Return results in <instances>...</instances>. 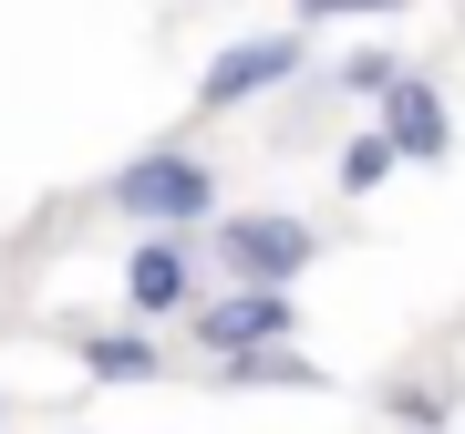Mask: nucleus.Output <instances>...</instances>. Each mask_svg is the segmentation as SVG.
<instances>
[{"label": "nucleus", "instance_id": "1", "mask_svg": "<svg viewBox=\"0 0 465 434\" xmlns=\"http://www.w3.org/2000/svg\"><path fill=\"white\" fill-rule=\"evenodd\" d=\"M94 207H114L134 238H197V228H217V166L197 145H145L94 186Z\"/></svg>", "mask_w": 465, "mask_h": 434}, {"label": "nucleus", "instance_id": "2", "mask_svg": "<svg viewBox=\"0 0 465 434\" xmlns=\"http://www.w3.org/2000/svg\"><path fill=\"white\" fill-rule=\"evenodd\" d=\"M207 259H217L228 290H300L321 269V228L290 217V207H228L207 228Z\"/></svg>", "mask_w": 465, "mask_h": 434}, {"label": "nucleus", "instance_id": "3", "mask_svg": "<svg viewBox=\"0 0 465 434\" xmlns=\"http://www.w3.org/2000/svg\"><path fill=\"white\" fill-rule=\"evenodd\" d=\"M300 63H311V21H280V32H259V42H228L197 73V114H249V104H269L280 84H300Z\"/></svg>", "mask_w": 465, "mask_h": 434}, {"label": "nucleus", "instance_id": "4", "mask_svg": "<svg viewBox=\"0 0 465 434\" xmlns=\"http://www.w3.org/2000/svg\"><path fill=\"white\" fill-rule=\"evenodd\" d=\"M290 331H300L290 290H228V280H217L197 301V321H186V341L207 351V372L217 362H249V351H290Z\"/></svg>", "mask_w": 465, "mask_h": 434}, {"label": "nucleus", "instance_id": "5", "mask_svg": "<svg viewBox=\"0 0 465 434\" xmlns=\"http://www.w3.org/2000/svg\"><path fill=\"white\" fill-rule=\"evenodd\" d=\"M197 269H207V238H134L124 249V321L155 331V321H197Z\"/></svg>", "mask_w": 465, "mask_h": 434}, {"label": "nucleus", "instance_id": "6", "mask_svg": "<svg viewBox=\"0 0 465 434\" xmlns=\"http://www.w3.org/2000/svg\"><path fill=\"white\" fill-rule=\"evenodd\" d=\"M372 124L393 134L403 166H445V155H455V104H445V84H434V73H403L393 104H382Z\"/></svg>", "mask_w": 465, "mask_h": 434}, {"label": "nucleus", "instance_id": "7", "mask_svg": "<svg viewBox=\"0 0 465 434\" xmlns=\"http://www.w3.org/2000/svg\"><path fill=\"white\" fill-rule=\"evenodd\" d=\"M73 362H84L94 383H155L166 351H155V331H73Z\"/></svg>", "mask_w": 465, "mask_h": 434}, {"label": "nucleus", "instance_id": "8", "mask_svg": "<svg viewBox=\"0 0 465 434\" xmlns=\"http://www.w3.org/2000/svg\"><path fill=\"white\" fill-rule=\"evenodd\" d=\"M217 383H228V393H321V362H311V351H249V362H217Z\"/></svg>", "mask_w": 465, "mask_h": 434}, {"label": "nucleus", "instance_id": "9", "mask_svg": "<svg viewBox=\"0 0 465 434\" xmlns=\"http://www.w3.org/2000/svg\"><path fill=\"white\" fill-rule=\"evenodd\" d=\"M393 176H403V155H393V134H382V124H362V134L331 155V186H341V197H382Z\"/></svg>", "mask_w": 465, "mask_h": 434}, {"label": "nucleus", "instance_id": "10", "mask_svg": "<svg viewBox=\"0 0 465 434\" xmlns=\"http://www.w3.org/2000/svg\"><path fill=\"white\" fill-rule=\"evenodd\" d=\"M403 73H414V63H403V52H382V42H372V52H351V63L331 73V84H341L351 104H372V114H382V104H393V84H403Z\"/></svg>", "mask_w": 465, "mask_h": 434}]
</instances>
